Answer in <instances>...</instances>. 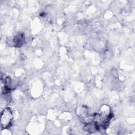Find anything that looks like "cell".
<instances>
[{"instance_id":"cell-1","label":"cell","mask_w":135,"mask_h":135,"mask_svg":"<svg viewBox=\"0 0 135 135\" xmlns=\"http://www.w3.org/2000/svg\"><path fill=\"white\" fill-rule=\"evenodd\" d=\"M13 115L11 110L9 108H5L2 112L1 118V124L2 128L4 129L9 127L12 123Z\"/></svg>"},{"instance_id":"cell-2","label":"cell","mask_w":135,"mask_h":135,"mask_svg":"<svg viewBox=\"0 0 135 135\" xmlns=\"http://www.w3.org/2000/svg\"><path fill=\"white\" fill-rule=\"evenodd\" d=\"M13 41L15 43V46L16 47H21L22 46L24 42H25V38L24 35L23 33H18L17 34L14 38Z\"/></svg>"}]
</instances>
